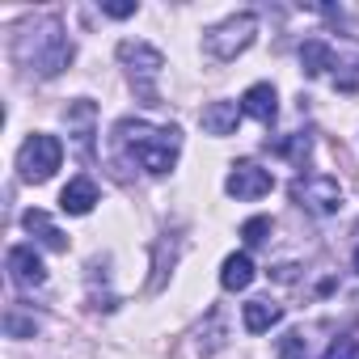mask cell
Here are the masks:
<instances>
[{
	"mask_svg": "<svg viewBox=\"0 0 359 359\" xmlns=\"http://www.w3.org/2000/svg\"><path fill=\"white\" fill-rule=\"evenodd\" d=\"M135 9H140L135 0H102V13H106V18H118V22H123V18H131Z\"/></svg>",
	"mask_w": 359,
	"mask_h": 359,
	"instance_id": "44dd1931",
	"label": "cell"
},
{
	"mask_svg": "<svg viewBox=\"0 0 359 359\" xmlns=\"http://www.w3.org/2000/svg\"><path fill=\"white\" fill-rule=\"evenodd\" d=\"M114 144L127 148L131 161L144 173L161 177V173H169L177 165V152H182V131H177V127H152L144 118H123L114 127Z\"/></svg>",
	"mask_w": 359,
	"mask_h": 359,
	"instance_id": "6da1fadb",
	"label": "cell"
},
{
	"mask_svg": "<svg viewBox=\"0 0 359 359\" xmlns=\"http://www.w3.org/2000/svg\"><path fill=\"white\" fill-rule=\"evenodd\" d=\"M355 271H359V250H355Z\"/></svg>",
	"mask_w": 359,
	"mask_h": 359,
	"instance_id": "7402d4cb",
	"label": "cell"
},
{
	"mask_svg": "<svg viewBox=\"0 0 359 359\" xmlns=\"http://www.w3.org/2000/svg\"><path fill=\"white\" fill-rule=\"evenodd\" d=\"M5 266H9V279H13L18 287H43V283H47V266H43V258L34 254V245H13L9 258H5Z\"/></svg>",
	"mask_w": 359,
	"mask_h": 359,
	"instance_id": "ba28073f",
	"label": "cell"
},
{
	"mask_svg": "<svg viewBox=\"0 0 359 359\" xmlns=\"http://www.w3.org/2000/svg\"><path fill=\"white\" fill-rule=\"evenodd\" d=\"M279 317H283V309H279L275 300H250V304L241 309V321H245L250 334H266L271 325H279Z\"/></svg>",
	"mask_w": 359,
	"mask_h": 359,
	"instance_id": "9a60e30c",
	"label": "cell"
},
{
	"mask_svg": "<svg viewBox=\"0 0 359 359\" xmlns=\"http://www.w3.org/2000/svg\"><path fill=\"white\" fill-rule=\"evenodd\" d=\"M5 330H9V338H30V334L39 330V321H26L18 309H9V317H5Z\"/></svg>",
	"mask_w": 359,
	"mask_h": 359,
	"instance_id": "d6986e66",
	"label": "cell"
},
{
	"mask_svg": "<svg viewBox=\"0 0 359 359\" xmlns=\"http://www.w3.org/2000/svg\"><path fill=\"white\" fill-rule=\"evenodd\" d=\"M60 161H64V144L55 135H47V131H34L18 148V173H22V182H34V187L47 182V177L60 169Z\"/></svg>",
	"mask_w": 359,
	"mask_h": 359,
	"instance_id": "5b68a950",
	"label": "cell"
},
{
	"mask_svg": "<svg viewBox=\"0 0 359 359\" xmlns=\"http://www.w3.org/2000/svg\"><path fill=\"white\" fill-rule=\"evenodd\" d=\"M321 359H359V338H334L330 346H325V355Z\"/></svg>",
	"mask_w": 359,
	"mask_h": 359,
	"instance_id": "ac0fdd59",
	"label": "cell"
},
{
	"mask_svg": "<svg viewBox=\"0 0 359 359\" xmlns=\"http://www.w3.org/2000/svg\"><path fill=\"white\" fill-rule=\"evenodd\" d=\"M300 68H304V76H321L325 68H334V47L325 39H304L300 43Z\"/></svg>",
	"mask_w": 359,
	"mask_h": 359,
	"instance_id": "5bb4252c",
	"label": "cell"
},
{
	"mask_svg": "<svg viewBox=\"0 0 359 359\" xmlns=\"http://www.w3.org/2000/svg\"><path fill=\"white\" fill-rule=\"evenodd\" d=\"M241 110L250 114V118H258V123H275V114H279V93H275V85H266V81H258V85H250L245 89V97H241Z\"/></svg>",
	"mask_w": 359,
	"mask_h": 359,
	"instance_id": "9c48e42d",
	"label": "cell"
},
{
	"mask_svg": "<svg viewBox=\"0 0 359 359\" xmlns=\"http://www.w3.org/2000/svg\"><path fill=\"white\" fill-rule=\"evenodd\" d=\"M254 39H258V18H254V13H233V18L216 22V26L203 34V47H208L212 60L229 64V60H237L241 51H250Z\"/></svg>",
	"mask_w": 359,
	"mask_h": 359,
	"instance_id": "277c9868",
	"label": "cell"
},
{
	"mask_svg": "<svg viewBox=\"0 0 359 359\" xmlns=\"http://www.w3.org/2000/svg\"><path fill=\"white\" fill-rule=\"evenodd\" d=\"M224 191L233 199H262V195L275 191V177H271V169H262L254 161H237L224 177Z\"/></svg>",
	"mask_w": 359,
	"mask_h": 359,
	"instance_id": "52a82bcc",
	"label": "cell"
},
{
	"mask_svg": "<svg viewBox=\"0 0 359 359\" xmlns=\"http://www.w3.org/2000/svg\"><path fill=\"white\" fill-rule=\"evenodd\" d=\"M279 359H309V346L300 334H283L279 338Z\"/></svg>",
	"mask_w": 359,
	"mask_h": 359,
	"instance_id": "ffe728a7",
	"label": "cell"
},
{
	"mask_svg": "<svg viewBox=\"0 0 359 359\" xmlns=\"http://www.w3.org/2000/svg\"><path fill=\"white\" fill-rule=\"evenodd\" d=\"M22 224H26V233H34V237H39L47 250H55V254H64V250H68V237H64V233L51 224V216H47V212L30 208V212L22 216Z\"/></svg>",
	"mask_w": 359,
	"mask_h": 359,
	"instance_id": "7c38bea8",
	"label": "cell"
},
{
	"mask_svg": "<svg viewBox=\"0 0 359 359\" xmlns=\"http://www.w3.org/2000/svg\"><path fill=\"white\" fill-rule=\"evenodd\" d=\"M118 64L127 68L135 93H140L148 106H156V102H161V93H156V76H161V68H165V55H161L156 47L140 43V39H123V43H118Z\"/></svg>",
	"mask_w": 359,
	"mask_h": 359,
	"instance_id": "3957f363",
	"label": "cell"
},
{
	"mask_svg": "<svg viewBox=\"0 0 359 359\" xmlns=\"http://www.w3.org/2000/svg\"><path fill=\"white\" fill-rule=\"evenodd\" d=\"M292 203L313 216H334L342 208V187L330 173H300L292 182Z\"/></svg>",
	"mask_w": 359,
	"mask_h": 359,
	"instance_id": "8992f818",
	"label": "cell"
},
{
	"mask_svg": "<svg viewBox=\"0 0 359 359\" xmlns=\"http://www.w3.org/2000/svg\"><path fill=\"white\" fill-rule=\"evenodd\" d=\"M60 208L68 212V216H89L93 208H97V182L93 177H72V182L64 187V195H60Z\"/></svg>",
	"mask_w": 359,
	"mask_h": 359,
	"instance_id": "8fae6325",
	"label": "cell"
},
{
	"mask_svg": "<svg viewBox=\"0 0 359 359\" xmlns=\"http://www.w3.org/2000/svg\"><path fill=\"white\" fill-rule=\"evenodd\" d=\"M254 283V262L250 254H229L224 266H220V287L224 292H245Z\"/></svg>",
	"mask_w": 359,
	"mask_h": 359,
	"instance_id": "4fadbf2b",
	"label": "cell"
},
{
	"mask_svg": "<svg viewBox=\"0 0 359 359\" xmlns=\"http://www.w3.org/2000/svg\"><path fill=\"white\" fill-rule=\"evenodd\" d=\"M241 114H245L241 102H208L203 114H199V123H203L208 135H233L237 123H241Z\"/></svg>",
	"mask_w": 359,
	"mask_h": 359,
	"instance_id": "30bf717a",
	"label": "cell"
},
{
	"mask_svg": "<svg viewBox=\"0 0 359 359\" xmlns=\"http://www.w3.org/2000/svg\"><path fill=\"white\" fill-rule=\"evenodd\" d=\"M309 148H313V140H309V135H300V131H292V135L275 140V152H279V156H287V161H296V165H304Z\"/></svg>",
	"mask_w": 359,
	"mask_h": 359,
	"instance_id": "2e32d148",
	"label": "cell"
},
{
	"mask_svg": "<svg viewBox=\"0 0 359 359\" xmlns=\"http://www.w3.org/2000/svg\"><path fill=\"white\" fill-rule=\"evenodd\" d=\"M241 237H245V245H262V241L271 237V220H266V216L245 220V224H241Z\"/></svg>",
	"mask_w": 359,
	"mask_h": 359,
	"instance_id": "e0dca14e",
	"label": "cell"
},
{
	"mask_svg": "<svg viewBox=\"0 0 359 359\" xmlns=\"http://www.w3.org/2000/svg\"><path fill=\"white\" fill-rule=\"evenodd\" d=\"M72 55H76V47L55 18H43L18 34V64L30 68L34 76H60L72 64Z\"/></svg>",
	"mask_w": 359,
	"mask_h": 359,
	"instance_id": "7a4b0ae2",
	"label": "cell"
}]
</instances>
